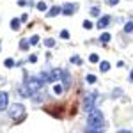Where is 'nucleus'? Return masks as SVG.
<instances>
[{
    "label": "nucleus",
    "mask_w": 133,
    "mask_h": 133,
    "mask_svg": "<svg viewBox=\"0 0 133 133\" xmlns=\"http://www.w3.org/2000/svg\"><path fill=\"white\" fill-rule=\"evenodd\" d=\"M41 80H37V78H29L27 82H25V85H27V89L34 94V92H37L39 89H41Z\"/></svg>",
    "instance_id": "3"
},
{
    "label": "nucleus",
    "mask_w": 133,
    "mask_h": 133,
    "mask_svg": "<svg viewBox=\"0 0 133 133\" xmlns=\"http://www.w3.org/2000/svg\"><path fill=\"white\" fill-rule=\"evenodd\" d=\"M91 14H92V16H99V7H92Z\"/></svg>",
    "instance_id": "20"
},
{
    "label": "nucleus",
    "mask_w": 133,
    "mask_h": 133,
    "mask_svg": "<svg viewBox=\"0 0 133 133\" xmlns=\"http://www.w3.org/2000/svg\"><path fill=\"white\" fill-rule=\"evenodd\" d=\"M11 29H12V30H18V29H20V20H18V18H14V20L11 21Z\"/></svg>",
    "instance_id": "10"
},
{
    "label": "nucleus",
    "mask_w": 133,
    "mask_h": 133,
    "mask_svg": "<svg viewBox=\"0 0 133 133\" xmlns=\"http://www.w3.org/2000/svg\"><path fill=\"white\" fill-rule=\"evenodd\" d=\"M108 4H110V5H117V4H119V0H108Z\"/></svg>",
    "instance_id": "26"
},
{
    "label": "nucleus",
    "mask_w": 133,
    "mask_h": 133,
    "mask_svg": "<svg viewBox=\"0 0 133 133\" xmlns=\"http://www.w3.org/2000/svg\"><path fill=\"white\" fill-rule=\"evenodd\" d=\"M83 29H87V30H89V29H92V21L85 20V21H83Z\"/></svg>",
    "instance_id": "19"
},
{
    "label": "nucleus",
    "mask_w": 133,
    "mask_h": 133,
    "mask_svg": "<svg viewBox=\"0 0 133 133\" xmlns=\"http://www.w3.org/2000/svg\"><path fill=\"white\" fill-rule=\"evenodd\" d=\"M37 43H39V36H32L30 44H37Z\"/></svg>",
    "instance_id": "22"
},
{
    "label": "nucleus",
    "mask_w": 133,
    "mask_h": 133,
    "mask_svg": "<svg viewBox=\"0 0 133 133\" xmlns=\"http://www.w3.org/2000/svg\"><path fill=\"white\" fill-rule=\"evenodd\" d=\"M64 78V71L61 69H51V82H57V80H62Z\"/></svg>",
    "instance_id": "7"
},
{
    "label": "nucleus",
    "mask_w": 133,
    "mask_h": 133,
    "mask_svg": "<svg viewBox=\"0 0 133 133\" xmlns=\"http://www.w3.org/2000/svg\"><path fill=\"white\" fill-rule=\"evenodd\" d=\"M7 101H9L7 94H5V92H0V110L7 108Z\"/></svg>",
    "instance_id": "8"
},
{
    "label": "nucleus",
    "mask_w": 133,
    "mask_h": 133,
    "mask_svg": "<svg viewBox=\"0 0 133 133\" xmlns=\"http://www.w3.org/2000/svg\"><path fill=\"white\" fill-rule=\"evenodd\" d=\"M117 133H131L130 130H121V131H117Z\"/></svg>",
    "instance_id": "27"
},
{
    "label": "nucleus",
    "mask_w": 133,
    "mask_h": 133,
    "mask_svg": "<svg viewBox=\"0 0 133 133\" xmlns=\"http://www.w3.org/2000/svg\"><path fill=\"white\" fill-rule=\"evenodd\" d=\"M9 115L14 121H23V119H25V107L20 105V103H14L9 108Z\"/></svg>",
    "instance_id": "2"
},
{
    "label": "nucleus",
    "mask_w": 133,
    "mask_h": 133,
    "mask_svg": "<svg viewBox=\"0 0 133 133\" xmlns=\"http://www.w3.org/2000/svg\"><path fill=\"white\" fill-rule=\"evenodd\" d=\"M85 80H87V83H94V82H96V76H94V75H87Z\"/></svg>",
    "instance_id": "18"
},
{
    "label": "nucleus",
    "mask_w": 133,
    "mask_h": 133,
    "mask_svg": "<svg viewBox=\"0 0 133 133\" xmlns=\"http://www.w3.org/2000/svg\"><path fill=\"white\" fill-rule=\"evenodd\" d=\"M53 91H55V94H62V85H55Z\"/></svg>",
    "instance_id": "24"
},
{
    "label": "nucleus",
    "mask_w": 133,
    "mask_h": 133,
    "mask_svg": "<svg viewBox=\"0 0 133 133\" xmlns=\"http://www.w3.org/2000/svg\"><path fill=\"white\" fill-rule=\"evenodd\" d=\"M89 61H91L92 64H96V62H99V57H98V55H96V53H92L91 57H89Z\"/></svg>",
    "instance_id": "15"
},
{
    "label": "nucleus",
    "mask_w": 133,
    "mask_h": 133,
    "mask_svg": "<svg viewBox=\"0 0 133 133\" xmlns=\"http://www.w3.org/2000/svg\"><path fill=\"white\" fill-rule=\"evenodd\" d=\"M87 131H103L105 128V121H103V114L99 110H91L89 112V119H87Z\"/></svg>",
    "instance_id": "1"
},
{
    "label": "nucleus",
    "mask_w": 133,
    "mask_h": 133,
    "mask_svg": "<svg viewBox=\"0 0 133 133\" xmlns=\"http://www.w3.org/2000/svg\"><path fill=\"white\" fill-rule=\"evenodd\" d=\"M61 12H62V7L55 5V7H51V9L48 11V16H50V18H53V16H57V14H61Z\"/></svg>",
    "instance_id": "9"
},
{
    "label": "nucleus",
    "mask_w": 133,
    "mask_h": 133,
    "mask_svg": "<svg viewBox=\"0 0 133 133\" xmlns=\"http://www.w3.org/2000/svg\"><path fill=\"white\" fill-rule=\"evenodd\" d=\"M101 41L103 43H108V41H110V34H107V32H105V34H101Z\"/></svg>",
    "instance_id": "17"
},
{
    "label": "nucleus",
    "mask_w": 133,
    "mask_h": 133,
    "mask_svg": "<svg viewBox=\"0 0 133 133\" xmlns=\"http://www.w3.org/2000/svg\"><path fill=\"white\" fill-rule=\"evenodd\" d=\"M29 43H30V41H21V44H20L21 50H27V48H29Z\"/></svg>",
    "instance_id": "25"
},
{
    "label": "nucleus",
    "mask_w": 133,
    "mask_h": 133,
    "mask_svg": "<svg viewBox=\"0 0 133 133\" xmlns=\"http://www.w3.org/2000/svg\"><path fill=\"white\" fill-rule=\"evenodd\" d=\"M0 44H2V41H0Z\"/></svg>",
    "instance_id": "30"
},
{
    "label": "nucleus",
    "mask_w": 133,
    "mask_h": 133,
    "mask_svg": "<svg viewBox=\"0 0 133 133\" xmlns=\"http://www.w3.org/2000/svg\"><path fill=\"white\" fill-rule=\"evenodd\" d=\"M71 62H75V64H82V59L75 55V57H71Z\"/></svg>",
    "instance_id": "23"
},
{
    "label": "nucleus",
    "mask_w": 133,
    "mask_h": 133,
    "mask_svg": "<svg viewBox=\"0 0 133 133\" xmlns=\"http://www.w3.org/2000/svg\"><path fill=\"white\" fill-rule=\"evenodd\" d=\"M130 82H133V69H131V73H130Z\"/></svg>",
    "instance_id": "28"
},
{
    "label": "nucleus",
    "mask_w": 133,
    "mask_h": 133,
    "mask_svg": "<svg viewBox=\"0 0 133 133\" xmlns=\"http://www.w3.org/2000/svg\"><path fill=\"white\" fill-rule=\"evenodd\" d=\"M96 98H98V92H89V94H87V98H85V110H87V112H91V110L96 108V107H94Z\"/></svg>",
    "instance_id": "4"
},
{
    "label": "nucleus",
    "mask_w": 133,
    "mask_h": 133,
    "mask_svg": "<svg viewBox=\"0 0 133 133\" xmlns=\"http://www.w3.org/2000/svg\"><path fill=\"white\" fill-rule=\"evenodd\" d=\"M110 25V16H103V18H99V21L96 23V27L101 30V29H107Z\"/></svg>",
    "instance_id": "6"
},
{
    "label": "nucleus",
    "mask_w": 133,
    "mask_h": 133,
    "mask_svg": "<svg viewBox=\"0 0 133 133\" xmlns=\"http://www.w3.org/2000/svg\"><path fill=\"white\" fill-rule=\"evenodd\" d=\"M87 133H103V131H87Z\"/></svg>",
    "instance_id": "29"
},
{
    "label": "nucleus",
    "mask_w": 133,
    "mask_h": 133,
    "mask_svg": "<svg viewBox=\"0 0 133 133\" xmlns=\"http://www.w3.org/2000/svg\"><path fill=\"white\" fill-rule=\"evenodd\" d=\"M76 9H78V5H76V4H66V5L62 7V12H64L66 16H71V14L76 12Z\"/></svg>",
    "instance_id": "5"
},
{
    "label": "nucleus",
    "mask_w": 133,
    "mask_h": 133,
    "mask_svg": "<svg viewBox=\"0 0 133 133\" xmlns=\"http://www.w3.org/2000/svg\"><path fill=\"white\" fill-rule=\"evenodd\" d=\"M124 32H128V34L133 32V23H131V21H128V23L124 25Z\"/></svg>",
    "instance_id": "12"
},
{
    "label": "nucleus",
    "mask_w": 133,
    "mask_h": 133,
    "mask_svg": "<svg viewBox=\"0 0 133 133\" xmlns=\"http://www.w3.org/2000/svg\"><path fill=\"white\" fill-rule=\"evenodd\" d=\"M61 37H62V39H69V32H68V30H62L61 32Z\"/></svg>",
    "instance_id": "21"
},
{
    "label": "nucleus",
    "mask_w": 133,
    "mask_h": 133,
    "mask_svg": "<svg viewBox=\"0 0 133 133\" xmlns=\"http://www.w3.org/2000/svg\"><path fill=\"white\" fill-rule=\"evenodd\" d=\"M99 69H101V71H108V69H110V64L107 61H103L101 64H99Z\"/></svg>",
    "instance_id": "11"
},
{
    "label": "nucleus",
    "mask_w": 133,
    "mask_h": 133,
    "mask_svg": "<svg viewBox=\"0 0 133 133\" xmlns=\"http://www.w3.org/2000/svg\"><path fill=\"white\" fill-rule=\"evenodd\" d=\"M4 66H5V68H14V61H12V59H7V61L4 62Z\"/></svg>",
    "instance_id": "16"
},
{
    "label": "nucleus",
    "mask_w": 133,
    "mask_h": 133,
    "mask_svg": "<svg viewBox=\"0 0 133 133\" xmlns=\"http://www.w3.org/2000/svg\"><path fill=\"white\" fill-rule=\"evenodd\" d=\"M44 46H48V48L55 46V39H44Z\"/></svg>",
    "instance_id": "14"
},
{
    "label": "nucleus",
    "mask_w": 133,
    "mask_h": 133,
    "mask_svg": "<svg viewBox=\"0 0 133 133\" xmlns=\"http://www.w3.org/2000/svg\"><path fill=\"white\" fill-rule=\"evenodd\" d=\"M36 7H37V9H39V11H46V9H48L44 2H37V4H36Z\"/></svg>",
    "instance_id": "13"
}]
</instances>
